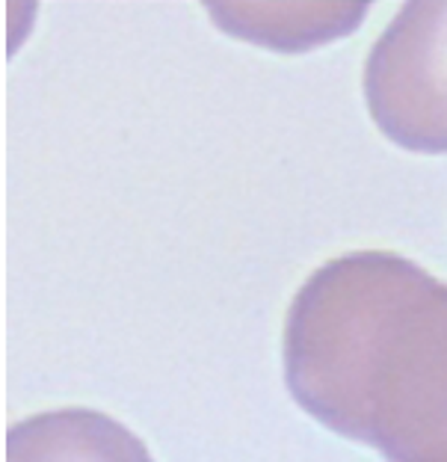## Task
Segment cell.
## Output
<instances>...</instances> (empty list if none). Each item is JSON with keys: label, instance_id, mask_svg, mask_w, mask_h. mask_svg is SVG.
<instances>
[{"label": "cell", "instance_id": "6da1fadb", "mask_svg": "<svg viewBox=\"0 0 447 462\" xmlns=\"http://www.w3.org/2000/svg\"><path fill=\"white\" fill-rule=\"evenodd\" d=\"M370 119L394 145L447 154V0H406L365 60Z\"/></svg>", "mask_w": 447, "mask_h": 462}, {"label": "cell", "instance_id": "3957f363", "mask_svg": "<svg viewBox=\"0 0 447 462\" xmlns=\"http://www.w3.org/2000/svg\"><path fill=\"white\" fill-rule=\"evenodd\" d=\"M33 4L36 0H9V51H15L27 36V27L33 21Z\"/></svg>", "mask_w": 447, "mask_h": 462}, {"label": "cell", "instance_id": "7a4b0ae2", "mask_svg": "<svg viewBox=\"0 0 447 462\" xmlns=\"http://www.w3.org/2000/svg\"><path fill=\"white\" fill-rule=\"evenodd\" d=\"M370 4L373 0H223L207 13L228 36L296 54L352 33Z\"/></svg>", "mask_w": 447, "mask_h": 462}]
</instances>
